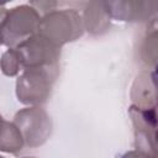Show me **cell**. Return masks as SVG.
Wrapping results in <instances>:
<instances>
[{
  "label": "cell",
  "instance_id": "cell-1",
  "mask_svg": "<svg viewBox=\"0 0 158 158\" xmlns=\"http://www.w3.org/2000/svg\"><path fill=\"white\" fill-rule=\"evenodd\" d=\"M1 43L14 48L40 31L41 12L31 4L1 10Z\"/></svg>",
  "mask_w": 158,
  "mask_h": 158
},
{
  "label": "cell",
  "instance_id": "cell-2",
  "mask_svg": "<svg viewBox=\"0 0 158 158\" xmlns=\"http://www.w3.org/2000/svg\"><path fill=\"white\" fill-rule=\"evenodd\" d=\"M59 2L42 15L38 33L60 47L68 42H73L83 36L84 22L83 16L77 9H57Z\"/></svg>",
  "mask_w": 158,
  "mask_h": 158
},
{
  "label": "cell",
  "instance_id": "cell-3",
  "mask_svg": "<svg viewBox=\"0 0 158 158\" xmlns=\"http://www.w3.org/2000/svg\"><path fill=\"white\" fill-rule=\"evenodd\" d=\"M58 74L59 65L22 70L16 79L17 100L28 106H40L44 104L51 96Z\"/></svg>",
  "mask_w": 158,
  "mask_h": 158
},
{
  "label": "cell",
  "instance_id": "cell-4",
  "mask_svg": "<svg viewBox=\"0 0 158 158\" xmlns=\"http://www.w3.org/2000/svg\"><path fill=\"white\" fill-rule=\"evenodd\" d=\"M14 48L17 53L22 70L59 65L60 47L56 46L40 33Z\"/></svg>",
  "mask_w": 158,
  "mask_h": 158
},
{
  "label": "cell",
  "instance_id": "cell-5",
  "mask_svg": "<svg viewBox=\"0 0 158 158\" xmlns=\"http://www.w3.org/2000/svg\"><path fill=\"white\" fill-rule=\"evenodd\" d=\"M21 131L25 144L37 148L47 142L52 133V120L41 106H28L17 111L12 121Z\"/></svg>",
  "mask_w": 158,
  "mask_h": 158
},
{
  "label": "cell",
  "instance_id": "cell-6",
  "mask_svg": "<svg viewBox=\"0 0 158 158\" xmlns=\"http://www.w3.org/2000/svg\"><path fill=\"white\" fill-rule=\"evenodd\" d=\"M133 126L135 148L144 158H158L156 135L158 131V114L154 110H143L135 105L128 107Z\"/></svg>",
  "mask_w": 158,
  "mask_h": 158
},
{
  "label": "cell",
  "instance_id": "cell-7",
  "mask_svg": "<svg viewBox=\"0 0 158 158\" xmlns=\"http://www.w3.org/2000/svg\"><path fill=\"white\" fill-rule=\"evenodd\" d=\"M106 9L117 21L146 22L158 17V1H105Z\"/></svg>",
  "mask_w": 158,
  "mask_h": 158
},
{
  "label": "cell",
  "instance_id": "cell-8",
  "mask_svg": "<svg viewBox=\"0 0 158 158\" xmlns=\"http://www.w3.org/2000/svg\"><path fill=\"white\" fill-rule=\"evenodd\" d=\"M83 22L85 30L93 36H100L110 28L111 16L105 1H90L83 10Z\"/></svg>",
  "mask_w": 158,
  "mask_h": 158
},
{
  "label": "cell",
  "instance_id": "cell-9",
  "mask_svg": "<svg viewBox=\"0 0 158 158\" xmlns=\"http://www.w3.org/2000/svg\"><path fill=\"white\" fill-rule=\"evenodd\" d=\"M142 62L148 68L158 67V27L149 22L139 47Z\"/></svg>",
  "mask_w": 158,
  "mask_h": 158
},
{
  "label": "cell",
  "instance_id": "cell-10",
  "mask_svg": "<svg viewBox=\"0 0 158 158\" xmlns=\"http://www.w3.org/2000/svg\"><path fill=\"white\" fill-rule=\"evenodd\" d=\"M25 144L23 136L19 127L14 122L2 120V131H1V143L0 149L11 154H17L22 151Z\"/></svg>",
  "mask_w": 158,
  "mask_h": 158
},
{
  "label": "cell",
  "instance_id": "cell-11",
  "mask_svg": "<svg viewBox=\"0 0 158 158\" xmlns=\"http://www.w3.org/2000/svg\"><path fill=\"white\" fill-rule=\"evenodd\" d=\"M1 72L7 77H15L22 72L15 48H7L1 56Z\"/></svg>",
  "mask_w": 158,
  "mask_h": 158
},
{
  "label": "cell",
  "instance_id": "cell-12",
  "mask_svg": "<svg viewBox=\"0 0 158 158\" xmlns=\"http://www.w3.org/2000/svg\"><path fill=\"white\" fill-rule=\"evenodd\" d=\"M120 158H144V157H142L138 152H136V151H130V152H126L125 154H122Z\"/></svg>",
  "mask_w": 158,
  "mask_h": 158
},
{
  "label": "cell",
  "instance_id": "cell-13",
  "mask_svg": "<svg viewBox=\"0 0 158 158\" xmlns=\"http://www.w3.org/2000/svg\"><path fill=\"white\" fill-rule=\"evenodd\" d=\"M156 151H157V154H158V131H157V135H156Z\"/></svg>",
  "mask_w": 158,
  "mask_h": 158
},
{
  "label": "cell",
  "instance_id": "cell-14",
  "mask_svg": "<svg viewBox=\"0 0 158 158\" xmlns=\"http://www.w3.org/2000/svg\"><path fill=\"white\" fill-rule=\"evenodd\" d=\"M23 158H35V157H23Z\"/></svg>",
  "mask_w": 158,
  "mask_h": 158
}]
</instances>
